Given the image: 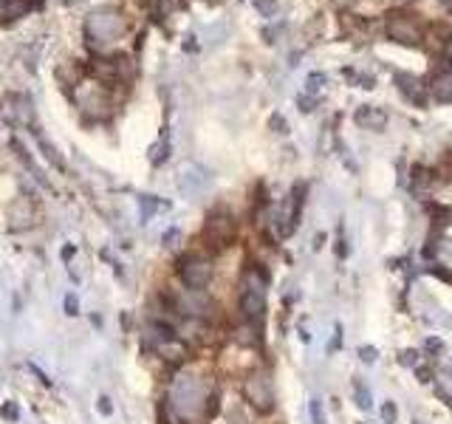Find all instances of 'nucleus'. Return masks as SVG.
I'll list each match as a JSON object with an SVG mask.
<instances>
[{
	"label": "nucleus",
	"mask_w": 452,
	"mask_h": 424,
	"mask_svg": "<svg viewBox=\"0 0 452 424\" xmlns=\"http://www.w3.org/2000/svg\"><path fill=\"white\" fill-rule=\"evenodd\" d=\"M206 402H209V388L204 385V379L195 377V374H178L170 385L164 413L173 421L181 424L187 418H195V416L206 413Z\"/></svg>",
	"instance_id": "obj_1"
},
{
	"label": "nucleus",
	"mask_w": 452,
	"mask_h": 424,
	"mask_svg": "<svg viewBox=\"0 0 452 424\" xmlns=\"http://www.w3.org/2000/svg\"><path fill=\"white\" fill-rule=\"evenodd\" d=\"M125 17L114 9H96L88 14L85 20V34H88V43L94 48H102V45H111L116 43L122 34H125Z\"/></svg>",
	"instance_id": "obj_2"
},
{
	"label": "nucleus",
	"mask_w": 452,
	"mask_h": 424,
	"mask_svg": "<svg viewBox=\"0 0 452 424\" xmlns=\"http://www.w3.org/2000/svg\"><path fill=\"white\" fill-rule=\"evenodd\" d=\"M241 314L244 320L257 323L266 314V275L260 269H246L241 280Z\"/></svg>",
	"instance_id": "obj_3"
},
{
	"label": "nucleus",
	"mask_w": 452,
	"mask_h": 424,
	"mask_svg": "<svg viewBox=\"0 0 452 424\" xmlns=\"http://www.w3.org/2000/svg\"><path fill=\"white\" fill-rule=\"evenodd\" d=\"M244 396L249 407L257 413H272L275 410V382L269 377V370H249L244 379Z\"/></svg>",
	"instance_id": "obj_4"
},
{
	"label": "nucleus",
	"mask_w": 452,
	"mask_h": 424,
	"mask_svg": "<svg viewBox=\"0 0 452 424\" xmlns=\"http://www.w3.org/2000/svg\"><path fill=\"white\" fill-rule=\"evenodd\" d=\"M178 277H181L184 288L204 291L212 283V277H215V266H212V260L204 255H187L178 260Z\"/></svg>",
	"instance_id": "obj_5"
},
{
	"label": "nucleus",
	"mask_w": 452,
	"mask_h": 424,
	"mask_svg": "<svg viewBox=\"0 0 452 424\" xmlns=\"http://www.w3.org/2000/svg\"><path fill=\"white\" fill-rule=\"evenodd\" d=\"M167 303H170L173 311L184 314L187 320H209V317L215 314L212 300L204 295V291H193V288H184V291H178V295H170Z\"/></svg>",
	"instance_id": "obj_6"
},
{
	"label": "nucleus",
	"mask_w": 452,
	"mask_h": 424,
	"mask_svg": "<svg viewBox=\"0 0 452 424\" xmlns=\"http://www.w3.org/2000/svg\"><path fill=\"white\" fill-rule=\"evenodd\" d=\"M235 218L226 215V212H215V215H209L206 218V226H204V237L215 246V249H224L232 244V237H235Z\"/></svg>",
	"instance_id": "obj_7"
},
{
	"label": "nucleus",
	"mask_w": 452,
	"mask_h": 424,
	"mask_svg": "<svg viewBox=\"0 0 452 424\" xmlns=\"http://www.w3.org/2000/svg\"><path fill=\"white\" fill-rule=\"evenodd\" d=\"M421 25L410 14H390L387 20V37L398 45H418L421 43Z\"/></svg>",
	"instance_id": "obj_8"
},
{
	"label": "nucleus",
	"mask_w": 452,
	"mask_h": 424,
	"mask_svg": "<svg viewBox=\"0 0 452 424\" xmlns=\"http://www.w3.org/2000/svg\"><path fill=\"white\" fill-rule=\"evenodd\" d=\"M76 102H79V108L94 114V116H102L105 111L111 108L108 91H105L99 83H85L83 88H76Z\"/></svg>",
	"instance_id": "obj_9"
},
{
	"label": "nucleus",
	"mask_w": 452,
	"mask_h": 424,
	"mask_svg": "<svg viewBox=\"0 0 452 424\" xmlns=\"http://www.w3.org/2000/svg\"><path fill=\"white\" fill-rule=\"evenodd\" d=\"M297 218H300V198H297V193H291L275 212V226H277L280 237H288L291 232H294Z\"/></svg>",
	"instance_id": "obj_10"
},
{
	"label": "nucleus",
	"mask_w": 452,
	"mask_h": 424,
	"mask_svg": "<svg viewBox=\"0 0 452 424\" xmlns=\"http://www.w3.org/2000/svg\"><path fill=\"white\" fill-rule=\"evenodd\" d=\"M396 88L402 91V96L413 105H418V108H424V102H427V91H424L421 79L416 74H396Z\"/></svg>",
	"instance_id": "obj_11"
},
{
	"label": "nucleus",
	"mask_w": 452,
	"mask_h": 424,
	"mask_svg": "<svg viewBox=\"0 0 452 424\" xmlns=\"http://www.w3.org/2000/svg\"><path fill=\"white\" fill-rule=\"evenodd\" d=\"M354 119L359 127H367V130H385V125H387V114L382 108H376V105H362Z\"/></svg>",
	"instance_id": "obj_12"
},
{
	"label": "nucleus",
	"mask_w": 452,
	"mask_h": 424,
	"mask_svg": "<svg viewBox=\"0 0 452 424\" xmlns=\"http://www.w3.org/2000/svg\"><path fill=\"white\" fill-rule=\"evenodd\" d=\"M232 339L237 342V346H244V348H255V346H260V331H257V326L252 320H246L241 328L232 331Z\"/></svg>",
	"instance_id": "obj_13"
},
{
	"label": "nucleus",
	"mask_w": 452,
	"mask_h": 424,
	"mask_svg": "<svg viewBox=\"0 0 452 424\" xmlns=\"http://www.w3.org/2000/svg\"><path fill=\"white\" fill-rule=\"evenodd\" d=\"M430 91H433V96H435L438 102H446V105H452V71L435 74V79H433Z\"/></svg>",
	"instance_id": "obj_14"
},
{
	"label": "nucleus",
	"mask_w": 452,
	"mask_h": 424,
	"mask_svg": "<svg viewBox=\"0 0 452 424\" xmlns=\"http://www.w3.org/2000/svg\"><path fill=\"white\" fill-rule=\"evenodd\" d=\"M206 184V173L201 167H187L184 170V178H181V187L184 190H198Z\"/></svg>",
	"instance_id": "obj_15"
},
{
	"label": "nucleus",
	"mask_w": 452,
	"mask_h": 424,
	"mask_svg": "<svg viewBox=\"0 0 452 424\" xmlns=\"http://www.w3.org/2000/svg\"><path fill=\"white\" fill-rule=\"evenodd\" d=\"M354 393H356V405H359L362 410H370V407H374V399H370V390L365 388V382H362V379H356V382H354Z\"/></svg>",
	"instance_id": "obj_16"
},
{
	"label": "nucleus",
	"mask_w": 452,
	"mask_h": 424,
	"mask_svg": "<svg viewBox=\"0 0 452 424\" xmlns=\"http://www.w3.org/2000/svg\"><path fill=\"white\" fill-rule=\"evenodd\" d=\"M433 184V173L424 170V167H416L413 170V190H421V187H430Z\"/></svg>",
	"instance_id": "obj_17"
},
{
	"label": "nucleus",
	"mask_w": 452,
	"mask_h": 424,
	"mask_svg": "<svg viewBox=\"0 0 452 424\" xmlns=\"http://www.w3.org/2000/svg\"><path fill=\"white\" fill-rule=\"evenodd\" d=\"M323 85H325V74H311L308 83H305V94L308 96H316V94L323 91Z\"/></svg>",
	"instance_id": "obj_18"
},
{
	"label": "nucleus",
	"mask_w": 452,
	"mask_h": 424,
	"mask_svg": "<svg viewBox=\"0 0 452 424\" xmlns=\"http://www.w3.org/2000/svg\"><path fill=\"white\" fill-rule=\"evenodd\" d=\"M379 413H382V424H396V421H398V407H396V402H390V399L382 405Z\"/></svg>",
	"instance_id": "obj_19"
},
{
	"label": "nucleus",
	"mask_w": 452,
	"mask_h": 424,
	"mask_svg": "<svg viewBox=\"0 0 452 424\" xmlns=\"http://www.w3.org/2000/svg\"><path fill=\"white\" fill-rule=\"evenodd\" d=\"M255 9L263 17H275L277 14V0H255Z\"/></svg>",
	"instance_id": "obj_20"
},
{
	"label": "nucleus",
	"mask_w": 452,
	"mask_h": 424,
	"mask_svg": "<svg viewBox=\"0 0 452 424\" xmlns=\"http://www.w3.org/2000/svg\"><path fill=\"white\" fill-rule=\"evenodd\" d=\"M308 407H311V421H314V424H325L323 399H311V402H308Z\"/></svg>",
	"instance_id": "obj_21"
},
{
	"label": "nucleus",
	"mask_w": 452,
	"mask_h": 424,
	"mask_svg": "<svg viewBox=\"0 0 452 424\" xmlns=\"http://www.w3.org/2000/svg\"><path fill=\"white\" fill-rule=\"evenodd\" d=\"M158 206H162V204H158V201H153V195H142V218L147 221V218L153 215V212H155Z\"/></svg>",
	"instance_id": "obj_22"
},
{
	"label": "nucleus",
	"mask_w": 452,
	"mask_h": 424,
	"mask_svg": "<svg viewBox=\"0 0 452 424\" xmlns=\"http://www.w3.org/2000/svg\"><path fill=\"white\" fill-rule=\"evenodd\" d=\"M376 357H379V351H376L374 346H362V348H359V359H362V362H376Z\"/></svg>",
	"instance_id": "obj_23"
},
{
	"label": "nucleus",
	"mask_w": 452,
	"mask_h": 424,
	"mask_svg": "<svg viewBox=\"0 0 452 424\" xmlns=\"http://www.w3.org/2000/svg\"><path fill=\"white\" fill-rule=\"evenodd\" d=\"M314 102H316V96H308V94L297 96V105H300V111H303V114H311V111H314Z\"/></svg>",
	"instance_id": "obj_24"
},
{
	"label": "nucleus",
	"mask_w": 452,
	"mask_h": 424,
	"mask_svg": "<svg viewBox=\"0 0 452 424\" xmlns=\"http://www.w3.org/2000/svg\"><path fill=\"white\" fill-rule=\"evenodd\" d=\"M65 311L74 317V314H79V300H76V295H68L65 297Z\"/></svg>",
	"instance_id": "obj_25"
},
{
	"label": "nucleus",
	"mask_w": 452,
	"mask_h": 424,
	"mask_svg": "<svg viewBox=\"0 0 452 424\" xmlns=\"http://www.w3.org/2000/svg\"><path fill=\"white\" fill-rule=\"evenodd\" d=\"M96 407H99V413H102V416H111V413H114V405H111V399H108V396H102Z\"/></svg>",
	"instance_id": "obj_26"
},
{
	"label": "nucleus",
	"mask_w": 452,
	"mask_h": 424,
	"mask_svg": "<svg viewBox=\"0 0 452 424\" xmlns=\"http://www.w3.org/2000/svg\"><path fill=\"white\" fill-rule=\"evenodd\" d=\"M0 413H3L9 421H17V407H14V402H6V405H3V410H0Z\"/></svg>",
	"instance_id": "obj_27"
},
{
	"label": "nucleus",
	"mask_w": 452,
	"mask_h": 424,
	"mask_svg": "<svg viewBox=\"0 0 452 424\" xmlns=\"http://www.w3.org/2000/svg\"><path fill=\"white\" fill-rule=\"evenodd\" d=\"M402 362H405V365H418V354H416V351H405V354H402Z\"/></svg>",
	"instance_id": "obj_28"
},
{
	"label": "nucleus",
	"mask_w": 452,
	"mask_h": 424,
	"mask_svg": "<svg viewBox=\"0 0 452 424\" xmlns=\"http://www.w3.org/2000/svg\"><path fill=\"white\" fill-rule=\"evenodd\" d=\"M272 127L277 130V134H286V119L283 116H272Z\"/></svg>",
	"instance_id": "obj_29"
},
{
	"label": "nucleus",
	"mask_w": 452,
	"mask_h": 424,
	"mask_svg": "<svg viewBox=\"0 0 452 424\" xmlns=\"http://www.w3.org/2000/svg\"><path fill=\"white\" fill-rule=\"evenodd\" d=\"M441 348H444V342L438 337H430L427 339V351H441Z\"/></svg>",
	"instance_id": "obj_30"
},
{
	"label": "nucleus",
	"mask_w": 452,
	"mask_h": 424,
	"mask_svg": "<svg viewBox=\"0 0 452 424\" xmlns=\"http://www.w3.org/2000/svg\"><path fill=\"white\" fill-rule=\"evenodd\" d=\"M175 241H178V229H170V232L164 235V244H167V246H175Z\"/></svg>",
	"instance_id": "obj_31"
},
{
	"label": "nucleus",
	"mask_w": 452,
	"mask_h": 424,
	"mask_svg": "<svg viewBox=\"0 0 452 424\" xmlns=\"http://www.w3.org/2000/svg\"><path fill=\"white\" fill-rule=\"evenodd\" d=\"M339 342H342V328L336 326V334H334V342H331V354H334L336 348H339Z\"/></svg>",
	"instance_id": "obj_32"
},
{
	"label": "nucleus",
	"mask_w": 452,
	"mask_h": 424,
	"mask_svg": "<svg viewBox=\"0 0 452 424\" xmlns=\"http://www.w3.org/2000/svg\"><path fill=\"white\" fill-rule=\"evenodd\" d=\"M354 3H356V0H334V6H339V9H348Z\"/></svg>",
	"instance_id": "obj_33"
},
{
	"label": "nucleus",
	"mask_w": 452,
	"mask_h": 424,
	"mask_svg": "<svg viewBox=\"0 0 452 424\" xmlns=\"http://www.w3.org/2000/svg\"><path fill=\"white\" fill-rule=\"evenodd\" d=\"M418 377H421V382H430V377H433V374H430L427 368H418Z\"/></svg>",
	"instance_id": "obj_34"
},
{
	"label": "nucleus",
	"mask_w": 452,
	"mask_h": 424,
	"mask_svg": "<svg viewBox=\"0 0 452 424\" xmlns=\"http://www.w3.org/2000/svg\"><path fill=\"white\" fill-rule=\"evenodd\" d=\"M71 257H74V246H65L63 249V260H71Z\"/></svg>",
	"instance_id": "obj_35"
},
{
	"label": "nucleus",
	"mask_w": 452,
	"mask_h": 424,
	"mask_svg": "<svg viewBox=\"0 0 452 424\" xmlns=\"http://www.w3.org/2000/svg\"><path fill=\"white\" fill-rule=\"evenodd\" d=\"M323 244H325V235H316V237H314V246H316V249H320Z\"/></svg>",
	"instance_id": "obj_36"
},
{
	"label": "nucleus",
	"mask_w": 452,
	"mask_h": 424,
	"mask_svg": "<svg viewBox=\"0 0 452 424\" xmlns=\"http://www.w3.org/2000/svg\"><path fill=\"white\" fill-rule=\"evenodd\" d=\"M441 3H444V6H449V9H452V0H441Z\"/></svg>",
	"instance_id": "obj_37"
}]
</instances>
